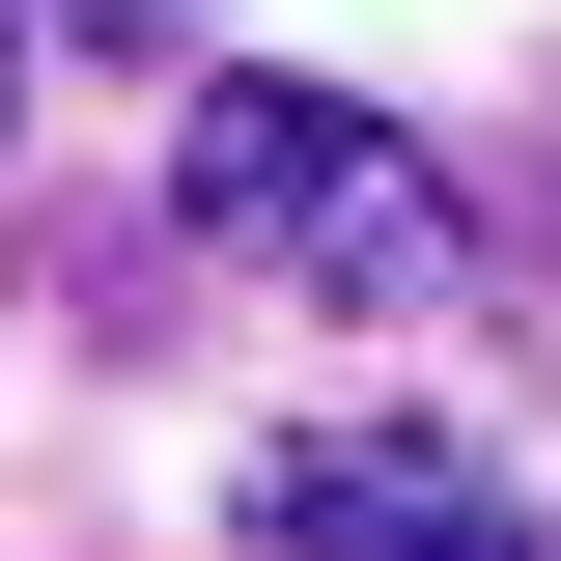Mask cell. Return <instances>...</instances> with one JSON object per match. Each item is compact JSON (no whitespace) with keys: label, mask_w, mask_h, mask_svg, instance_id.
<instances>
[{"label":"cell","mask_w":561,"mask_h":561,"mask_svg":"<svg viewBox=\"0 0 561 561\" xmlns=\"http://www.w3.org/2000/svg\"><path fill=\"white\" fill-rule=\"evenodd\" d=\"M169 169H197V225L253 280H309V309H449V280H478V197H449L365 84H197Z\"/></svg>","instance_id":"1"},{"label":"cell","mask_w":561,"mask_h":561,"mask_svg":"<svg viewBox=\"0 0 561 561\" xmlns=\"http://www.w3.org/2000/svg\"><path fill=\"white\" fill-rule=\"evenodd\" d=\"M253 561H534V478L478 421H280L253 449Z\"/></svg>","instance_id":"2"},{"label":"cell","mask_w":561,"mask_h":561,"mask_svg":"<svg viewBox=\"0 0 561 561\" xmlns=\"http://www.w3.org/2000/svg\"><path fill=\"white\" fill-rule=\"evenodd\" d=\"M84 28H197V0H84Z\"/></svg>","instance_id":"3"}]
</instances>
